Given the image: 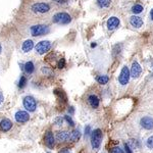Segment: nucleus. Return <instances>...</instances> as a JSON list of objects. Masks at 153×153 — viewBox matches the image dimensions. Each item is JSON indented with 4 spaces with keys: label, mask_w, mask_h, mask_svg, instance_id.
Wrapping results in <instances>:
<instances>
[{
    "label": "nucleus",
    "mask_w": 153,
    "mask_h": 153,
    "mask_svg": "<svg viewBox=\"0 0 153 153\" xmlns=\"http://www.w3.org/2000/svg\"><path fill=\"white\" fill-rule=\"evenodd\" d=\"M143 6L141 5V4H135V5L132 6V12H133L134 14H139L141 13L142 11H143Z\"/></svg>",
    "instance_id": "obj_22"
},
{
    "label": "nucleus",
    "mask_w": 153,
    "mask_h": 153,
    "mask_svg": "<svg viewBox=\"0 0 153 153\" xmlns=\"http://www.w3.org/2000/svg\"><path fill=\"white\" fill-rule=\"evenodd\" d=\"M102 141V132L100 129H96L91 133V146L93 149H98Z\"/></svg>",
    "instance_id": "obj_1"
},
{
    "label": "nucleus",
    "mask_w": 153,
    "mask_h": 153,
    "mask_svg": "<svg viewBox=\"0 0 153 153\" xmlns=\"http://www.w3.org/2000/svg\"><path fill=\"white\" fill-rule=\"evenodd\" d=\"M24 69H25V72H26V74H28V75H32L35 71L34 63H33L32 61H28V62H26L24 65Z\"/></svg>",
    "instance_id": "obj_18"
},
{
    "label": "nucleus",
    "mask_w": 153,
    "mask_h": 153,
    "mask_svg": "<svg viewBox=\"0 0 153 153\" xmlns=\"http://www.w3.org/2000/svg\"><path fill=\"white\" fill-rule=\"evenodd\" d=\"M140 126L145 130H153V117H143L140 119Z\"/></svg>",
    "instance_id": "obj_10"
},
{
    "label": "nucleus",
    "mask_w": 153,
    "mask_h": 153,
    "mask_svg": "<svg viewBox=\"0 0 153 153\" xmlns=\"http://www.w3.org/2000/svg\"><path fill=\"white\" fill-rule=\"evenodd\" d=\"M96 81H97V83L100 85H106L109 81V78H108V76H106V75H100V76H96Z\"/></svg>",
    "instance_id": "obj_20"
},
{
    "label": "nucleus",
    "mask_w": 153,
    "mask_h": 153,
    "mask_svg": "<svg viewBox=\"0 0 153 153\" xmlns=\"http://www.w3.org/2000/svg\"><path fill=\"white\" fill-rule=\"evenodd\" d=\"M14 119L18 121V124H25L27 121H29L30 119V115L27 111H22V110H18V112L14 114Z\"/></svg>",
    "instance_id": "obj_8"
},
{
    "label": "nucleus",
    "mask_w": 153,
    "mask_h": 153,
    "mask_svg": "<svg viewBox=\"0 0 153 153\" xmlns=\"http://www.w3.org/2000/svg\"><path fill=\"white\" fill-rule=\"evenodd\" d=\"M130 78H131V72L127 65H124L121 71V74L119 76V83L121 86H126L129 83Z\"/></svg>",
    "instance_id": "obj_4"
},
{
    "label": "nucleus",
    "mask_w": 153,
    "mask_h": 153,
    "mask_svg": "<svg viewBox=\"0 0 153 153\" xmlns=\"http://www.w3.org/2000/svg\"><path fill=\"white\" fill-rule=\"evenodd\" d=\"M130 72H131V76L134 79H137L141 76L142 67H141V65H139L138 61H134V62L132 63V67H131V69H130Z\"/></svg>",
    "instance_id": "obj_9"
},
{
    "label": "nucleus",
    "mask_w": 153,
    "mask_h": 153,
    "mask_svg": "<svg viewBox=\"0 0 153 153\" xmlns=\"http://www.w3.org/2000/svg\"><path fill=\"white\" fill-rule=\"evenodd\" d=\"M12 128V123L10 119H3L0 121V131L2 132H8Z\"/></svg>",
    "instance_id": "obj_14"
},
{
    "label": "nucleus",
    "mask_w": 153,
    "mask_h": 153,
    "mask_svg": "<svg viewBox=\"0 0 153 153\" xmlns=\"http://www.w3.org/2000/svg\"><path fill=\"white\" fill-rule=\"evenodd\" d=\"M51 46H52V44H51L50 41L45 40V41H41V42H39L38 44L36 45L35 49H36V52L38 53V54L43 55L50 50Z\"/></svg>",
    "instance_id": "obj_6"
},
{
    "label": "nucleus",
    "mask_w": 153,
    "mask_h": 153,
    "mask_svg": "<svg viewBox=\"0 0 153 153\" xmlns=\"http://www.w3.org/2000/svg\"><path fill=\"white\" fill-rule=\"evenodd\" d=\"M119 24H121V20H119V18H117V16H111V18H109L108 20H107V24H106L107 29H108L109 31L115 30V29L119 26Z\"/></svg>",
    "instance_id": "obj_12"
},
{
    "label": "nucleus",
    "mask_w": 153,
    "mask_h": 153,
    "mask_svg": "<svg viewBox=\"0 0 153 153\" xmlns=\"http://www.w3.org/2000/svg\"><path fill=\"white\" fill-rule=\"evenodd\" d=\"M4 103V97H3V94H2V92L0 91V108H1L2 104Z\"/></svg>",
    "instance_id": "obj_31"
},
{
    "label": "nucleus",
    "mask_w": 153,
    "mask_h": 153,
    "mask_svg": "<svg viewBox=\"0 0 153 153\" xmlns=\"http://www.w3.org/2000/svg\"><path fill=\"white\" fill-rule=\"evenodd\" d=\"M81 138V132L80 130H74L73 132L71 133V137H69V140L72 142H76L79 141Z\"/></svg>",
    "instance_id": "obj_19"
},
{
    "label": "nucleus",
    "mask_w": 153,
    "mask_h": 153,
    "mask_svg": "<svg viewBox=\"0 0 153 153\" xmlns=\"http://www.w3.org/2000/svg\"><path fill=\"white\" fill-rule=\"evenodd\" d=\"M96 1H97V4L99 5V7L107 8V7L110 6L111 1H112V0H96Z\"/></svg>",
    "instance_id": "obj_21"
},
{
    "label": "nucleus",
    "mask_w": 153,
    "mask_h": 153,
    "mask_svg": "<svg viewBox=\"0 0 153 153\" xmlns=\"http://www.w3.org/2000/svg\"><path fill=\"white\" fill-rule=\"evenodd\" d=\"M91 46H92V47H96V44H95V43H93V44L91 45Z\"/></svg>",
    "instance_id": "obj_36"
},
{
    "label": "nucleus",
    "mask_w": 153,
    "mask_h": 153,
    "mask_svg": "<svg viewBox=\"0 0 153 153\" xmlns=\"http://www.w3.org/2000/svg\"><path fill=\"white\" fill-rule=\"evenodd\" d=\"M125 150H126V153H133L132 152V148L130 147L129 144H125Z\"/></svg>",
    "instance_id": "obj_30"
},
{
    "label": "nucleus",
    "mask_w": 153,
    "mask_h": 153,
    "mask_svg": "<svg viewBox=\"0 0 153 153\" xmlns=\"http://www.w3.org/2000/svg\"><path fill=\"white\" fill-rule=\"evenodd\" d=\"M110 153H125L123 151V149H121L119 147H114L112 150H111Z\"/></svg>",
    "instance_id": "obj_28"
},
{
    "label": "nucleus",
    "mask_w": 153,
    "mask_h": 153,
    "mask_svg": "<svg viewBox=\"0 0 153 153\" xmlns=\"http://www.w3.org/2000/svg\"><path fill=\"white\" fill-rule=\"evenodd\" d=\"M88 102H89V104L91 105L92 108H97V107L99 106V99H98V97H97L96 95H94V94L89 95Z\"/></svg>",
    "instance_id": "obj_16"
},
{
    "label": "nucleus",
    "mask_w": 153,
    "mask_h": 153,
    "mask_svg": "<svg viewBox=\"0 0 153 153\" xmlns=\"http://www.w3.org/2000/svg\"><path fill=\"white\" fill-rule=\"evenodd\" d=\"M44 140H45V144L48 148L52 149L55 145V139H54V136H53V133L51 131H48L46 134H45V137H44Z\"/></svg>",
    "instance_id": "obj_11"
},
{
    "label": "nucleus",
    "mask_w": 153,
    "mask_h": 153,
    "mask_svg": "<svg viewBox=\"0 0 153 153\" xmlns=\"http://www.w3.org/2000/svg\"><path fill=\"white\" fill-rule=\"evenodd\" d=\"M65 119L67 121V124H69L71 127H75V121H73V119H72V117H69V115H65Z\"/></svg>",
    "instance_id": "obj_25"
},
{
    "label": "nucleus",
    "mask_w": 153,
    "mask_h": 153,
    "mask_svg": "<svg viewBox=\"0 0 153 153\" xmlns=\"http://www.w3.org/2000/svg\"><path fill=\"white\" fill-rule=\"evenodd\" d=\"M69 112L71 113V114H74V113H75V109H74L73 106H71V107L69 108Z\"/></svg>",
    "instance_id": "obj_33"
},
{
    "label": "nucleus",
    "mask_w": 153,
    "mask_h": 153,
    "mask_svg": "<svg viewBox=\"0 0 153 153\" xmlns=\"http://www.w3.org/2000/svg\"><path fill=\"white\" fill-rule=\"evenodd\" d=\"M27 82H28V80H27L26 76H20V81H18V88H20V89L25 88L26 85H27Z\"/></svg>",
    "instance_id": "obj_23"
},
{
    "label": "nucleus",
    "mask_w": 153,
    "mask_h": 153,
    "mask_svg": "<svg viewBox=\"0 0 153 153\" xmlns=\"http://www.w3.org/2000/svg\"><path fill=\"white\" fill-rule=\"evenodd\" d=\"M59 153H72V152L69 151V150L67 149V148H63V149L61 150V151H59Z\"/></svg>",
    "instance_id": "obj_32"
},
{
    "label": "nucleus",
    "mask_w": 153,
    "mask_h": 153,
    "mask_svg": "<svg viewBox=\"0 0 153 153\" xmlns=\"http://www.w3.org/2000/svg\"><path fill=\"white\" fill-rule=\"evenodd\" d=\"M24 107L29 111V112H34L37 108V102L34 97L32 96H26L22 100Z\"/></svg>",
    "instance_id": "obj_5"
},
{
    "label": "nucleus",
    "mask_w": 153,
    "mask_h": 153,
    "mask_svg": "<svg viewBox=\"0 0 153 153\" xmlns=\"http://www.w3.org/2000/svg\"><path fill=\"white\" fill-rule=\"evenodd\" d=\"M62 123H63V119H61V117H57V119L54 121V124L56 126H61L62 125Z\"/></svg>",
    "instance_id": "obj_29"
},
{
    "label": "nucleus",
    "mask_w": 153,
    "mask_h": 153,
    "mask_svg": "<svg viewBox=\"0 0 153 153\" xmlns=\"http://www.w3.org/2000/svg\"><path fill=\"white\" fill-rule=\"evenodd\" d=\"M32 10L37 13H46L50 10V5L44 2H37L32 5Z\"/></svg>",
    "instance_id": "obj_7"
},
{
    "label": "nucleus",
    "mask_w": 153,
    "mask_h": 153,
    "mask_svg": "<svg viewBox=\"0 0 153 153\" xmlns=\"http://www.w3.org/2000/svg\"><path fill=\"white\" fill-rule=\"evenodd\" d=\"M150 67H151V69H153V60L151 61V65H150Z\"/></svg>",
    "instance_id": "obj_35"
},
{
    "label": "nucleus",
    "mask_w": 153,
    "mask_h": 153,
    "mask_svg": "<svg viewBox=\"0 0 153 153\" xmlns=\"http://www.w3.org/2000/svg\"><path fill=\"white\" fill-rule=\"evenodd\" d=\"M150 18H151V20H153V8L151 10H150Z\"/></svg>",
    "instance_id": "obj_34"
},
{
    "label": "nucleus",
    "mask_w": 153,
    "mask_h": 153,
    "mask_svg": "<svg viewBox=\"0 0 153 153\" xmlns=\"http://www.w3.org/2000/svg\"><path fill=\"white\" fill-rule=\"evenodd\" d=\"M146 146H147L149 149H153V136H150L149 138L146 141Z\"/></svg>",
    "instance_id": "obj_24"
},
{
    "label": "nucleus",
    "mask_w": 153,
    "mask_h": 153,
    "mask_svg": "<svg viewBox=\"0 0 153 153\" xmlns=\"http://www.w3.org/2000/svg\"><path fill=\"white\" fill-rule=\"evenodd\" d=\"M69 137H71V135H69V132L67 131H59L57 132L56 134V139L58 142H67V140L69 139Z\"/></svg>",
    "instance_id": "obj_15"
},
{
    "label": "nucleus",
    "mask_w": 153,
    "mask_h": 153,
    "mask_svg": "<svg viewBox=\"0 0 153 153\" xmlns=\"http://www.w3.org/2000/svg\"><path fill=\"white\" fill-rule=\"evenodd\" d=\"M91 133H92V132H91V127L90 126H87V127L85 128V138L88 137Z\"/></svg>",
    "instance_id": "obj_26"
},
{
    "label": "nucleus",
    "mask_w": 153,
    "mask_h": 153,
    "mask_svg": "<svg viewBox=\"0 0 153 153\" xmlns=\"http://www.w3.org/2000/svg\"><path fill=\"white\" fill-rule=\"evenodd\" d=\"M58 69H63V67H65V58H61L60 60L58 61Z\"/></svg>",
    "instance_id": "obj_27"
},
{
    "label": "nucleus",
    "mask_w": 153,
    "mask_h": 153,
    "mask_svg": "<svg viewBox=\"0 0 153 153\" xmlns=\"http://www.w3.org/2000/svg\"><path fill=\"white\" fill-rule=\"evenodd\" d=\"M33 48H34V42H33L32 40L25 41L24 44H22V49L24 52H29V51H31Z\"/></svg>",
    "instance_id": "obj_17"
},
{
    "label": "nucleus",
    "mask_w": 153,
    "mask_h": 153,
    "mask_svg": "<svg viewBox=\"0 0 153 153\" xmlns=\"http://www.w3.org/2000/svg\"><path fill=\"white\" fill-rule=\"evenodd\" d=\"M52 22L58 25H67L72 22V16L67 12H58L53 15Z\"/></svg>",
    "instance_id": "obj_2"
},
{
    "label": "nucleus",
    "mask_w": 153,
    "mask_h": 153,
    "mask_svg": "<svg viewBox=\"0 0 153 153\" xmlns=\"http://www.w3.org/2000/svg\"><path fill=\"white\" fill-rule=\"evenodd\" d=\"M1 51H2V47H1V44H0V53H1Z\"/></svg>",
    "instance_id": "obj_37"
},
{
    "label": "nucleus",
    "mask_w": 153,
    "mask_h": 153,
    "mask_svg": "<svg viewBox=\"0 0 153 153\" xmlns=\"http://www.w3.org/2000/svg\"><path fill=\"white\" fill-rule=\"evenodd\" d=\"M49 31H50V29L46 25H35V26L31 27V34L35 37L46 35L47 33H49Z\"/></svg>",
    "instance_id": "obj_3"
},
{
    "label": "nucleus",
    "mask_w": 153,
    "mask_h": 153,
    "mask_svg": "<svg viewBox=\"0 0 153 153\" xmlns=\"http://www.w3.org/2000/svg\"><path fill=\"white\" fill-rule=\"evenodd\" d=\"M130 24H131V26L134 27V28L140 29L143 26V20H142L140 16L135 14V15H132L131 18H130Z\"/></svg>",
    "instance_id": "obj_13"
}]
</instances>
